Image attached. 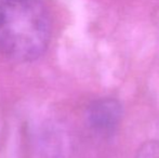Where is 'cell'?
<instances>
[{
    "label": "cell",
    "instance_id": "2",
    "mask_svg": "<svg viewBox=\"0 0 159 158\" xmlns=\"http://www.w3.org/2000/svg\"><path fill=\"white\" fill-rule=\"evenodd\" d=\"M120 102L113 97H103L92 102L87 111V119L96 133L104 137L114 134L122 119Z\"/></svg>",
    "mask_w": 159,
    "mask_h": 158
},
{
    "label": "cell",
    "instance_id": "1",
    "mask_svg": "<svg viewBox=\"0 0 159 158\" xmlns=\"http://www.w3.org/2000/svg\"><path fill=\"white\" fill-rule=\"evenodd\" d=\"M51 38V20L42 0H2L0 51L16 62L40 57Z\"/></svg>",
    "mask_w": 159,
    "mask_h": 158
},
{
    "label": "cell",
    "instance_id": "3",
    "mask_svg": "<svg viewBox=\"0 0 159 158\" xmlns=\"http://www.w3.org/2000/svg\"><path fill=\"white\" fill-rule=\"evenodd\" d=\"M134 158H159V140H151L139 147Z\"/></svg>",
    "mask_w": 159,
    "mask_h": 158
}]
</instances>
